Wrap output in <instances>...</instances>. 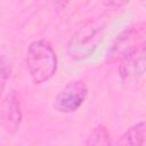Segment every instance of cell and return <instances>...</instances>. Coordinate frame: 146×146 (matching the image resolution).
Segmentation results:
<instances>
[{
    "instance_id": "cell-1",
    "label": "cell",
    "mask_w": 146,
    "mask_h": 146,
    "mask_svg": "<svg viewBox=\"0 0 146 146\" xmlns=\"http://www.w3.org/2000/svg\"><path fill=\"white\" fill-rule=\"evenodd\" d=\"M26 67L34 83L48 81L57 68V58L52 47L44 40L32 42L26 52Z\"/></svg>"
},
{
    "instance_id": "cell-2",
    "label": "cell",
    "mask_w": 146,
    "mask_h": 146,
    "mask_svg": "<svg viewBox=\"0 0 146 146\" xmlns=\"http://www.w3.org/2000/svg\"><path fill=\"white\" fill-rule=\"evenodd\" d=\"M104 35V23L92 21L83 25L70 40L67 52L72 59L82 60L94 54Z\"/></svg>"
},
{
    "instance_id": "cell-3",
    "label": "cell",
    "mask_w": 146,
    "mask_h": 146,
    "mask_svg": "<svg viewBox=\"0 0 146 146\" xmlns=\"http://www.w3.org/2000/svg\"><path fill=\"white\" fill-rule=\"evenodd\" d=\"M88 88L83 81H72L62 89L54 99L52 107L59 113L75 112L86 100Z\"/></svg>"
},
{
    "instance_id": "cell-4",
    "label": "cell",
    "mask_w": 146,
    "mask_h": 146,
    "mask_svg": "<svg viewBox=\"0 0 146 146\" xmlns=\"http://www.w3.org/2000/svg\"><path fill=\"white\" fill-rule=\"evenodd\" d=\"M22 122V111L18 95L15 90H10L3 98L1 104V124L8 133H14Z\"/></svg>"
},
{
    "instance_id": "cell-5",
    "label": "cell",
    "mask_w": 146,
    "mask_h": 146,
    "mask_svg": "<svg viewBox=\"0 0 146 146\" xmlns=\"http://www.w3.org/2000/svg\"><path fill=\"white\" fill-rule=\"evenodd\" d=\"M146 71V42L132 48L124 56L121 65V75L131 78L141 75Z\"/></svg>"
},
{
    "instance_id": "cell-6",
    "label": "cell",
    "mask_w": 146,
    "mask_h": 146,
    "mask_svg": "<svg viewBox=\"0 0 146 146\" xmlns=\"http://www.w3.org/2000/svg\"><path fill=\"white\" fill-rule=\"evenodd\" d=\"M146 140V122L130 127L120 138L116 146H143Z\"/></svg>"
},
{
    "instance_id": "cell-7",
    "label": "cell",
    "mask_w": 146,
    "mask_h": 146,
    "mask_svg": "<svg viewBox=\"0 0 146 146\" xmlns=\"http://www.w3.org/2000/svg\"><path fill=\"white\" fill-rule=\"evenodd\" d=\"M83 146H111V136L104 125H97L87 137Z\"/></svg>"
},
{
    "instance_id": "cell-8",
    "label": "cell",
    "mask_w": 146,
    "mask_h": 146,
    "mask_svg": "<svg viewBox=\"0 0 146 146\" xmlns=\"http://www.w3.org/2000/svg\"><path fill=\"white\" fill-rule=\"evenodd\" d=\"M9 72H10L9 60H7V58L5 56H2L1 57V89L2 90L5 88L7 79L9 78Z\"/></svg>"
}]
</instances>
